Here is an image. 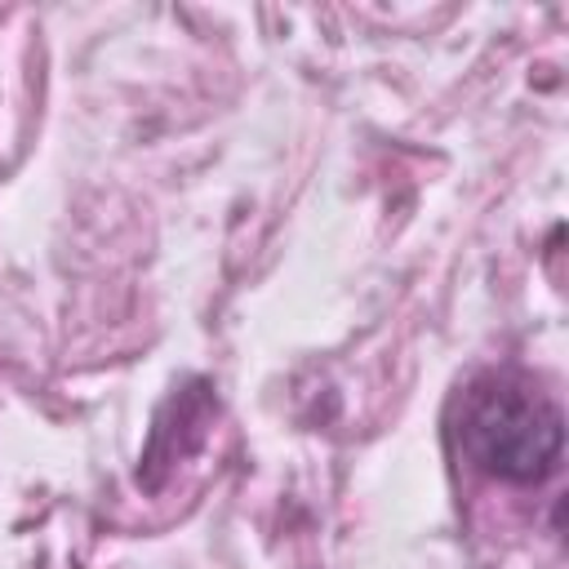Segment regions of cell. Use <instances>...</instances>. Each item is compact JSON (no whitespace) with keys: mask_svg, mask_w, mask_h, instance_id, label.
<instances>
[{"mask_svg":"<svg viewBox=\"0 0 569 569\" xmlns=\"http://www.w3.org/2000/svg\"><path fill=\"white\" fill-rule=\"evenodd\" d=\"M462 458L502 485H542L560 471L565 413L542 382L516 365L480 369L453 413Z\"/></svg>","mask_w":569,"mask_h":569,"instance_id":"cell-1","label":"cell"}]
</instances>
